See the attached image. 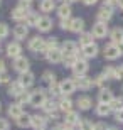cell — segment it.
I'll return each mask as SVG.
<instances>
[{
    "label": "cell",
    "instance_id": "f546056e",
    "mask_svg": "<svg viewBox=\"0 0 123 130\" xmlns=\"http://www.w3.org/2000/svg\"><path fill=\"white\" fill-rule=\"evenodd\" d=\"M22 113H24V111H22V106H20L19 103H14V105L9 106V117H12V118H19Z\"/></svg>",
    "mask_w": 123,
    "mask_h": 130
},
{
    "label": "cell",
    "instance_id": "60d3db41",
    "mask_svg": "<svg viewBox=\"0 0 123 130\" xmlns=\"http://www.w3.org/2000/svg\"><path fill=\"white\" fill-rule=\"evenodd\" d=\"M49 91H51L52 95H61V91H59V83H57L56 79L49 83Z\"/></svg>",
    "mask_w": 123,
    "mask_h": 130
},
{
    "label": "cell",
    "instance_id": "d6986e66",
    "mask_svg": "<svg viewBox=\"0 0 123 130\" xmlns=\"http://www.w3.org/2000/svg\"><path fill=\"white\" fill-rule=\"evenodd\" d=\"M113 91L111 90H108V88H103V90H99L98 93V101L99 103H111V100H113Z\"/></svg>",
    "mask_w": 123,
    "mask_h": 130
},
{
    "label": "cell",
    "instance_id": "8992f818",
    "mask_svg": "<svg viewBox=\"0 0 123 130\" xmlns=\"http://www.w3.org/2000/svg\"><path fill=\"white\" fill-rule=\"evenodd\" d=\"M44 42H46V39H42L41 36H34V37H30V39H29L27 47L30 49L32 53H42Z\"/></svg>",
    "mask_w": 123,
    "mask_h": 130
},
{
    "label": "cell",
    "instance_id": "7402d4cb",
    "mask_svg": "<svg viewBox=\"0 0 123 130\" xmlns=\"http://www.w3.org/2000/svg\"><path fill=\"white\" fill-rule=\"evenodd\" d=\"M46 123H47L46 117H42V115H32V123H30V127H34L36 130H44Z\"/></svg>",
    "mask_w": 123,
    "mask_h": 130
},
{
    "label": "cell",
    "instance_id": "f1b7e54d",
    "mask_svg": "<svg viewBox=\"0 0 123 130\" xmlns=\"http://www.w3.org/2000/svg\"><path fill=\"white\" fill-rule=\"evenodd\" d=\"M111 113V108H110L108 103H98L96 106V115L98 117H108Z\"/></svg>",
    "mask_w": 123,
    "mask_h": 130
},
{
    "label": "cell",
    "instance_id": "277c9868",
    "mask_svg": "<svg viewBox=\"0 0 123 130\" xmlns=\"http://www.w3.org/2000/svg\"><path fill=\"white\" fill-rule=\"evenodd\" d=\"M71 69L74 71V76H86L90 66H88V61H86L84 58H78V61L74 63V66H73Z\"/></svg>",
    "mask_w": 123,
    "mask_h": 130
},
{
    "label": "cell",
    "instance_id": "7a4b0ae2",
    "mask_svg": "<svg viewBox=\"0 0 123 130\" xmlns=\"http://www.w3.org/2000/svg\"><path fill=\"white\" fill-rule=\"evenodd\" d=\"M76 81L74 78H66V79H62L61 83H59V91H61L62 96H69V95H73V93L76 91Z\"/></svg>",
    "mask_w": 123,
    "mask_h": 130
},
{
    "label": "cell",
    "instance_id": "74e56055",
    "mask_svg": "<svg viewBox=\"0 0 123 130\" xmlns=\"http://www.w3.org/2000/svg\"><path fill=\"white\" fill-rule=\"evenodd\" d=\"M93 42V34H81V37H79V46L83 47V46H88V44Z\"/></svg>",
    "mask_w": 123,
    "mask_h": 130
},
{
    "label": "cell",
    "instance_id": "f6af8a7d",
    "mask_svg": "<svg viewBox=\"0 0 123 130\" xmlns=\"http://www.w3.org/2000/svg\"><path fill=\"white\" fill-rule=\"evenodd\" d=\"M10 128V123L7 118H0V130H9Z\"/></svg>",
    "mask_w": 123,
    "mask_h": 130
},
{
    "label": "cell",
    "instance_id": "d6a6232c",
    "mask_svg": "<svg viewBox=\"0 0 123 130\" xmlns=\"http://www.w3.org/2000/svg\"><path fill=\"white\" fill-rule=\"evenodd\" d=\"M51 49H57V39L56 37H52V39H49V41H46V42H44L42 53L46 54L47 51H51Z\"/></svg>",
    "mask_w": 123,
    "mask_h": 130
},
{
    "label": "cell",
    "instance_id": "52a82bcc",
    "mask_svg": "<svg viewBox=\"0 0 123 130\" xmlns=\"http://www.w3.org/2000/svg\"><path fill=\"white\" fill-rule=\"evenodd\" d=\"M113 17V9H111V5H106L104 4L101 9L98 10V22H103V24H108L110 20Z\"/></svg>",
    "mask_w": 123,
    "mask_h": 130
},
{
    "label": "cell",
    "instance_id": "f5cc1de1",
    "mask_svg": "<svg viewBox=\"0 0 123 130\" xmlns=\"http://www.w3.org/2000/svg\"><path fill=\"white\" fill-rule=\"evenodd\" d=\"M4 71H5V63L0 59V73H4Z\"/></svg>",
    "mask_w": 123,
    "mask_h": 130
},
{
    "label": "cell",
    "instance_id": "9c48e42d",
    "mask_svg": "<svg viewBox=\"0 0 123 130\" xmlns=\"http://www.w3.org/2000/svg\"><path fill=\"white\" fill-rule=\"evenodd\" d=\"M29 66H30V63H29V59L24 58V56H19V58L14 59V69H15V71H19L20 74H22V73H27Z\"/></svg>",
    "mask_w": 123,
    "mask_h": 130
},
{
    "label": "cell",
    "instance_id": "9f6ffc18",
    "mask_svg": "<svg viewBox=\"0 0 123 130\" xmlns=\"http://www.w3.org/2000/svg\"><path fill=\"white\" fill-rule=\"evenodd\" d=\"M118 49H120V54L123 56V42H121V44H118Z\"/></svg>",
    "mask_w": 123,
    "mask_h": 130
},
{
    "label": "cell",
    "instance_id": "4dcf8cb0",
    "mask_svg": "<svg viewBox=\"0 0 123 130\" xmlns=\"http://www.w3.org/2000/svg\"><path fill=\"white\" fill-rule=\"evenodd\" d=\"M41 108H42L46 113H51V111H56L57 110V103L54 100H49V98H47V100L44 101V105L41 106Z\"/></svg>",
    "mask_w": 123,
    "mask_h": 130
},
{
    "label": "cell",
    "instance_id": "c3c4849f",
    "mask_svg": "<svg viewBox=\"0 0 123 130\" xmlns=\"http://www.w3.org/2000/svg\"><path fill=\"white\" fill-rule=\"evenodd\" d=\"M95 130H108V127H106V123L99 122V123H95Z\"/></svg>",
    "mask_w": 123,
    "mask_h": 130
},
{
    "label": "cell",
    "instance_id": "bcb514c9",
    "mask_svg": "<svg viewBox=\"0 0 123 130\" xmlns=\"http://www.w3.org/2000/svg\"><path fill=\"white\" fill-rule=\"evenodd\" d=\"M69 25H71V19L61 20V29H62V30H69Z\"/></svg>",
    "mask_w": 123,
    "mask_h": 130
},
{
    "label": "cell",
    "instance_id": "8d00e7d4",
    "mask_svg": "<svg viewBox=\"0 0 123 130\" xmlns=\"http://www.w3.org/2000/svg\"><path fill=\"white\" fill-rule=\"evenodd\" d=\"M17 103H19L20 106H22V105H27V103H30V93H27V91L20 93L19 96H17Z\"/></svg>",
    "mask_w": 123,
    "mask_h": 130
},
{
    "label": "cell",
    "instance_id": "11a10c76",
    "mask_svg": "<svg viewBox=\"0 0 123 130\" xmlns=\"http://www.w3.org/2000/svg\"><path fill=\"white\" fill-rule=\"evenodd\" d=\"M116 5H118L120 9H121V10H123V0H116Z\"/></svg>",
    "mask_w": 123,
    "mask_h": 130
},
{
    "label": "cell",
    "instance_id": "e0dca14e",
    "mask_svg": "<svg viewBox=\"0 0 123 130\" xmlns=\"http://www.w3.org/2000/svg\"><path fill=\"white\" fill-rule=\"evenodd\" d=\"M79 115L76 113V111H67V113H64V125H69V127H74L79 123Z\"/></svg>",
    "mask_w": 123,
    "mask_h": 130
},
{
    "label": "cell",
    "instance_id": "db71d44e",
    "mask_svg": "<svg viewBox=\"0 0 123 130\" xmlns=\"http://www.w3.org/2000/svg\"><path fill=\"white\" fill-rule=\"evenodd\" d=\"M104 4L106 5H113V4H116V0H104Z\"/></svg>",
    "mask_w": 123,
    "mask_h": 130
},
{
    "label": "cell",
    "instance_id": "e575fe53",
    "mask_svg": "<svg viewBox=\"0 0 123 130\" xmlns=\"http://www.w3.org/2000/svg\"><path fill=\"white\" fill-rule=\"evenodd\" d=\"M110 108H111V111H115V113L118 110H121L123 108V98H113L111 103H110Z\"/></svg>",
    "mask_w": 123,
    "mask_h": 130
},
{
    "label": "cell",
    "instance_id": "44dd1931",
    "mask_svg": "<svg viewBox=\"0 0 123 130\" xmlns=\"http://www.w3.org/2000/svg\"><path fill=\"white\" fill-rule=\"evenodd\" d=\"M71 5L69 4H62L57 7V15H59V19L64 20V19H71Z\"/></svg>",
    "mask_w": 123,
    "mask_h": 130
},
{
    "label": "cell",
    "instance_id": "ba28073f",
    "mask_svg": "<svg viewBox=\"0 0 123 130\" xmlns=\"http://www.w3.org/2000/svg\"><path fill=\"white\" fill-rule=\"evenodd\" d=\"M96 56H98V44L96 42H91L88 46L81 47V58L90 59V58H96Z\"/></svg>",
    "mask_w": 123,
    "mask_h": 130
},
{
    "label": "cell",
    "instance_id": "5bb4252c",
    "mask_svg": "<svg viewBox=\"0 0 123 130\" xmlns=\"http://www.w3.org/2000/svg\"><path fill=\"white\" fill-rule=\"evenodd\" d=\"M61 51H62L64 56H76L78 54V44L74 41H66L61 46Z\"/></svg>",
    "mask_w": 123,
    "mask_h": 130
},
{
    "label": "cell",
    "instance_id": "ab89813d",
    "mask_svg": "<svg viewBox=\"0 0 123 130\" xmlns=\"http://www.w3.org/2000/svg\"><path fill=\"white\" fill-rule=\"evenodd\" d=\"M106 81H108V79H106V76H104V74H99V76L95 78V86H99L101 90H103V88L106 86Z\"/></svg>",
    "mask_w": 123,
    "mask_h": 130
},
{
    "label": "cell",
    "instance_id": "6f0895ef",
    "mask_svg": "<svg viewBox=\"0 0 123 130\" xmlns=\"http://www.w3.org/2000/svg\"><path fill=\"white\" fill-rule=\"evenodd\" d=\"M64 4H71V2H78V0H62Z\"/></svg>",
    "mask_w": 123,
    "mask_h": 130
},
{
    "label": "cell",
    "instance_id": "91938a15",
    "mask_svg": "<svg viewBox=\"0 0 123 130\" xmlns=\"http://www.w3.org/2000/svg\"><path fill=\"white\" fill-rule=\"evenodd\" d=\"M108 130H118L116 127H108Z\"/></svg>",
    "mask_w": 123,
    "mask_h": 130
},
{
    "label": "cell",
    "instance_id": "ac0fdd59",
    "mask_svg": "<svg viewBox=\"0 0 123 130\" xmlns=\"http://www.w3.org/2000/svg\"><path fill=\"white\" fill-rule=\"evenodd\" d=\"M20 53H22V47H20L19 42H9V46H7V56L9 58H19Z\"/></svg>",
    "mask_w": 123,
    "mask_h": 130
},
{
    "label": "cell",
    "instance_id": "681fc988",
    "mask_svg": "<svg viewBox=\"0 0 123 130\" xmlns=\"http://www.w3.org/2000/svg\"><path fill=\"white\" fill-rule=\"evenodd\" d=\"M116 120H118V122H123V108L116 111Z\"/></svg>",
    "mask_w": 123,
    "mask_h": 130
},
{
    "label": "cell",
    "instance_id": "4316f807",
    "mask_svg": "<svg viewBox=\"0 0 123 130\" xmlns=\"http://www.w3.org/2000/svg\"><path fill=\"white\" fill-rule=\"evenodd\" d=\"M15 122H17V125H19L20 128H27V127H30V123H32V115L22 113L19 118H15Z\"/></svg>",
    "mask_w": 123,
    "mask_h": 130
},
{
    "label": "cell",
    "instance_id": "f907efd6",
    "mask_svg": "<svg viewBox=\"0 0 123 130\" xmlns=\"http://www.w3.org/2000/svg\"><path fill=\"white\" fill-rule=\"evenodd\" d=\"M83 2H84L86 5H95L96 2H98V0H83Z\"/></svg>",
    "mask_w": 123,
    "mask_h": 130
},
{
    "label": "cell",
    "instance_id": "cb8c5ba5",
    "mask_svg": "<svg viewBox=\"0 0 123 130\" xmlns=\"http://www.w3.org/2000/svg\"><path fill=\"white\" fill-rule=\"evenodd\" d=\"M25 91V88L20 85V81H14V83H10V86H9V95L10 96H19L20 93H24Z\"/></svg>",
    "mask_w": 123,
    "mask_h": 130
},
{
    "label": "cell",
    "instance_id": "94428289",
    "mask_svg": "<svg viewBox=\"0 0 123 130\" xmlns=\"http://www.w3.org/2000/svg\"><path fill=\"white\" fill-rule=\"evenodd\" d=\"M24 2H27V4H32L34 0H24Z\"/></svg>",
    "mask_w": 123,
    "mask_h": 130
},
{
    "label": "cell",
    "instance_id": "d590c367",
    "mask_svg": "<svg viewBox=\"0 0 123 130\" xmlns=\"http://www.w3.org/2000/svg\"><path fill=\"white\" fill-rule=\"evenodd\" d=\"M103 74L106 76V79H116V68L106 66V68L103 69Z\"/></svg>",
    "mask_w": 123,
    "mask_h": 130
},
{
    "label": "cell",
    "instance_id": "d4e9b609",
    "mask_svg": "<svg viewBox=\"0 0 123 130\" xmlns=\"http://www.w3.org/2000/svg\"><path fill=\"white\" fill-rule=\"evenodd\" d=\"M83 29H84V20L79 19V17L71 19V25H69V30H71V32L79 34V32H83Z\"/></svg>",
    "mask_w": 123,
    "mask_h": 130
},
{
    "label": "cell",
    "instance_id": "ffe728a7",
    "mask_svg": "<svg viewBox=\"0 0 123 130\" xmlns=\"http://www.w3.org/2000/svg\"><path fill=\"white\" fill-rule=\"evenodd\" d=\"M76 105L79 106V110H90L91 106H93V100H91L88 95H83L76 100Z\"/></svg>",
    "mask_w": 123,
    "mask_h": 130
},
{
    "label": "cell",
    "instance_id": "3957f363",
    "mask_svg": "<svg viewBox=\"0 0 123 130\" xmlns=\"http://www.w3.org/2000/svg\"><path fill=\"white\" fill-rule=\"evenodd\" d=\"M103 54H104V59H108V61H115V59H118L120 56H121V54H120L118 46H116V44H113V42H110V44H106V46H104Z\"/></svg>",
    "mask_w": 123,
    "mask_h": 130
},
{
    "label": "cell",
    "instance_id": "6125c7cd",
    "mask_svg": "<svg viewBox=\"0 0 123 130\" xmlns=\"http://www.w3.org/2000/svg\"><path fill=\"white\" fill-rule=\"evenodd\" d=\"M121 91H123V86H121Z\"/></svg>",
    "mask_w": 123,
    "mask_h": 130
},
{
    "label": "cell",
    "instance_id": "7dc6e473",
    "mask_svg": "<svg viewBox=\"0 0 123 130\" xmlns=\"http://www.w3.org/2000/svg\"><path fill=\"white\" fill-rule=\"evenodd\" d=\"M116 79H123V64L116 68Z\"/></svg>",
    "mask_w": 123,
    "mask_h": 130
},
{
    "label": "cell",
    "instance_id": "7c38bea8",
    "mask_svg": "<svg viewBox=\"0 0 123 130\" xmlns=\"http://www.w3.org/2000/svg\"><path fill=\"white\" fill-rule=\"evenodd\" d=\"M91 34H93V37H96V39L106 37V34H108V25L103 24V22H96V24L93 25V30H91Z\"/></svg>",
    "mask_w": 123,
    "mask_h": 130
},
{
    "label": "cell",
    "instance_id": "be15d7a7",
    "mask_svg": "<svg viewBox=\"0 0 123 130\" xmlns=\"http://www.w3.org/2000/svg\"><path fill=\"white\" fill-rule=\"evenodd\" d=\"M0 105H2V103H0ZM0 108H2V106H0Z\"/></svg>",
    "mask_w": 123,
    "mask_h": 130
},
{
    "label": "cell",
    "instance_id": "836d02e7",
    "mask_svg": "<svg viewBox=\"0 0 123 130\" xmlns=\"http://www.w3.org/2000/svg\"><path fill=\"white\" fill-rule=\"evenodd\" d=\"M37 20H39V14H36V12H29L27 19L24 20L27 25H32V27H36L37 25Z\"/></svg>",
    "mask_w": 123,
    "mask_h": 130
},
{
    "label": "cell",
    "instance_id": "30bf717a",
    "mask_svg": "<svg viewBox=\"0 0 123 130\" xmlns=\"http://www.w3.org/2000/svg\"><path fill=\"white\" fill-rule=\"evenodd\" d=\"M29 12H30V9H29V7H22V5H17V7H15L14 10H12V19L14 20H25L27 19V15H29Z\"/></svg>",
    "mask_w": 123,
    "mask_h": 130
},
{
    "label": "cell",
    "instance_id": "2e32d148",
    "mask_svg": "<svg viewBox=\"0 0 123 130\" xmlns=\"http://www.w3.org/2000/svg\"><path fill=\"white\" fill-rule=\"evenodd\" d=\"M34 79H36V76H34V73H30V71L22 73V74H20V78H19L20 85H22L25 90H27V88H30L34 85Z\"/></svg>",
    "mask_w": 123,
    "mask_h": 130
},
{
    "label": "cell",
    "instance_id": "680465c9",
    "mask_svg": "<svg viewBox=\"0 0 123 130\" xmlns=\"http://www.w3.org/2000/svg\"><path fill=\"white\" fill-rule=\"evenodd\" d=\"M64 130H74V128H73V127H69V125H66V127H64Z\"/></svg>",
    "mask_w": 123,
    "mask_h": 130
},
{
    "label": "cell",
    "instance_id": "4fadbf2b",
    "mask_svg": "<svg viewBox=\"0 0 123 130\" xmlns=\"http://www.w3.org/2000/svg\"><path fill=\"white\" fill-rule=\"evenodd\" d=\"M36 27L39 29V32H49V30L52 29V20H51V17H47V15H41Z\"/></svg>",
    "mask_w": 123,
    "mask_h": 130
},
{
    "label": "cell",
    "instance_id": "5b68a950",
    "mask_svg": "<svg viewBox=\"0 0 123 130\" xmlns=\"http://www.w3.org/2000/svg\"><path fill=\"white\" fill-rule=\"evenodd\" d=\"M74 81H76V86L79 90H83V91H88V90H91L95 86V79L88 76H74Z\"/></svg>",
    "mask_w": 123,
    "mask_h": 130
},
{
    "label": "cell",
    "instance_id": "ee69618b",
    "mask_svg": "<svg viewBox=\"0 0 123 130\" xmlns=\"http://www.w3.org/2000/svg\"><path fill=\"white\" fill-rule=\"evenodd\" d=\"M7 83H10V76H9V73H7V71L0 73V85H7Z\"/></svg>",
    "mask_w": 123,
    "mask_h": 130
},
{
    "label": "cell",
    "instance_id": "603a6c76",
    "mask_svg": "<svg viewBox=\"0 0 123 130\" xmlns=\"http://www.w3.org/2000/svg\"><path fill=\"white\" fill-rule=\"evenodd\" d=\"M110 39H111V42L113 44H121L123 42V29L121 27H115L111 32H110Z\"/></svg>",
    "mask_w": 123,
    "mask_h": 130
},
{
    "label": "cell",
    "instance_id": "1f68e13d",
    "mask_svg": "<svg viewBox=\"0 0 123 130\" xmlns=\"http://www.w3.org/2000/svg\"><path fill=\"white\" fill-rule=\"evenodd\" d=\"M78 128L79 130H95V123L88 118H81L79 123H78Z\"/></svg>",
    "mask_w": 123,
    "mask_h": 130
},
{
    "label": "cell",
    "instance_id": "484cf974",
    "mask_svg": "<svg viewBox=\"0 0 123 130\" xmlns=\"http://www.w3.org/2000/svg\"><path fill=\"white\" fill-rule=\"evenodd\" d=\"M57 108L61 111H64V113H67V111L73 110V101L69 96H62L61 100H59V103H57Z\"/></svg>",
    "mask_w": 123,
    "mask_h": 130
},
{
    "label": "cell",
    "instance_id": "b9f144b4",
    "mask_svg": "<svg viewBox=\"0 0 123 130\" xmlns=\"http://www.w3.org/2000/svg\"><path fill=\"white\" fill-rule=\"evenodd\" d=\"M42 79H44L46 83H51V81H54V79H56V74H54L52 71H44Z\"/></svg>",
    "mask_w": 123,
    "mask_h": 130
},
{
    "label": "cell",
    "instance_id": "816d5d0a",
    "mask_svg": "<svg viewBox=\"0 0 123 130\" xmlns=\"http://www.w3.org/2000/svg\"><path fill=\"white\" fill-rule=\"evenodd\" d=\"M64 127H66V125H54L52 130H64Z\"/></svg>",
    "mask_w": 123,
    "mask_h": 130
},
{
    "label": "cell",
    "instance_id": "8fae6325",
    "mask_svg": "<svg viewBox=\"0 0 123 130\" xmlns=\"http://www.w3.org/2000/svg\"><path fill=\"white\" fill-rule=\"evenodd\" d=\"M46 59H47L49 63H52V64H57V63H61L62 59H64V54H62V51L59 47L51 49V51L46 53Z\"/></svg>",
    "mask_w": 123,
    "mask_h": 130
},
{
    "label": "cell",
    "instance_id": "7bdbcfd3",
    "mask_svg": "<svg viewBox=\"0 0 123 130\" xmlns=\"http://www.w3.org/2000/svg\"><path fill=\"white\" fill-rule=\"evenodd\" d=\"M9 36V25L7 24H0V39H4V37H7Z\"/></svg>",
    "mask_w": 123,
    "mask_h": 130
},
{
    "label": "cell",
    "instance_id": "f35d334b",
    "mask_svg": "<svg viewBox=\"0 0 123 130\" xmlns=\"http://www.w3.org/2000/svg\"><path fill=\"white\" fill-rule=\"evenodd\" d=\"M78 58H79L78 54H76V56H64L62 63H64V66H66V68H73V66H74V63L78 61Z\"/></svg>",
    "mask_w": 123,
    "mask_h": 130
},
{
    "label": "cell",
    "instance_id": "83f0119b",
    "mask_svg": "<svg viewBox=\"0 0 123 130\" xmlns=\"http://www.w3.org/2000/svg\"><path fill=\"white\" fill-rule=\"evenodd\" d=\"M39 9H41V12L47 14V12H52V10L56 9V4H54V0H41Z\"/></svg>",
    "mask_w": 123,
    "mask_h": 130
},
{
    "label": "cell",
    "instance_id": "9a60e30c",
    "mask_svg": "<svg viewBox=\"0 0 123 130\" xmlns=\"http://www.w3.org/2000/svg\"><path fill=\"white\" fill-rule=\"evenodd\" d=\"M29 36V25L27 24H19L14 27V37L19 39V41H22V39H25Z\"/></svg>",
    "mask_w": 123,
    "mask_h": 130
},
{
    "label": "cell",
    "instance_id": "6da1fadb",
    "mask_svg": "<svg viewBox=\"0 0 123 130\" xmlns=\"http://www.w3.org/2000/svg\"><path fill=\"white\" fill-rule=\"evenodd\" d=\"M46 90H42V88H37V90H34L32 93H30V103L29 105H32L34 108H39V106L44 105V101L47 100V95H46Z\"/></svg>",
    "mask_w": 123,
    "mask_h": 130
}]
</instances>
